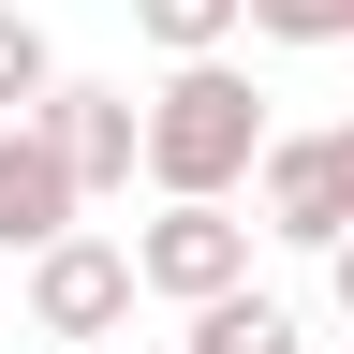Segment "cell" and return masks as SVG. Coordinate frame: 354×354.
<instances>
[{
	"mask_svg": "<svg viewBox=\"0 0 354 354\" xmlns=\"http://www.w3.org/2000/svg\"><path fill=\"white\" fill-rule=\"evenodd\" d=\"M44 88H59V44L0 0V118H44Z\"/></svg>",
	"mask_w": 354,
	"mask_h": 354,
	"instance_id": "cell-9",
	"label": "cell"
},
{
	"mask_svg": "<svg viewBox=\"0 0 354 354\" xmlns=\"http://www.w3.org/2000/svg\"><path fill=\"white\" fill-rule=\"evenodd\" d=\"M118 354H133V339H118ZM148 354H177V339H148Z\"/></svg>",
	"mask_w": 354,
	"mask_h": 354,
	"instance_id": "cell-12",
	"label": "cell"
},
{
	"mask_svg": "<svg viewBox=\"0 0 354 354\" xmlns=\"http://www.w3.org/2000/svg\"><path fill=\"white\" fill-rule=\"evenodd\" d=\"M310 354H339V339H310Z\"/></svg>",
	"mask_w": 354,
	"mask_h": 354,
	"instance_id": "cell-13",
	"label": "cell"
},
{
	"mask_svg": "<svg viewBox=\"0 0 354 354\" xmlns=\"http://www.w3.org/2000/svg\"><path fill=\"white\" fill-rule=\"evenodd\" d=\"M251 236L266 221H236V192H162L148 221H133V266H148L162 310H207V295L251 281Z\"/></svg>",
	"mask_w": 354,
	"mask_h": 354,
	"instance_id": "cell-2",
	"label": "cell"
},
{
	"mask_svg": "<svg viewBox=\"0 0 354 354\" xmlns=\"http://www.w3.org/2000/svg\"><path fill=\"white\" fill-rule=\"evenodd\" d=\"M44 133L74 148L88 207H118L133 177H148V104H133V88H104V74H59V88H44Z\"/></svg>",
	"mask_w": 354,
	"mask_h": 354,
	"instance_id": "cell-5",
	"label": "cell"
},
{
	"mask_svg": "<svg viewBox=\"0 0 354 354\" xmlns=\"http://www.w3.org/2000/svg\"><path fill=\"white\" fill-rule=\"evenodd\" d=\"M251 221H266L281 251H339V236H354V118L281 133V148H266V177H251Z\"/></svg>",
	"mask_w": 354,
	"mask_h": 354,
	"instance_id": "cell-4",
	"label": "cell"
},
{
	"mask_svg": "<svg viewBox=\"0 0 354 354\" xmlns=\"http://www.w3.org/2000/svg\"><path fill=\"white\" fill-rule=\"evenodd\" d=\"M133 30L162 59H207V44H251V0H133Z\"/></svg>",
	"mask_w": 354,
	"mask_h": 354,
	"instance_id": "cell-8",
	"label": "cell"
},
{
	"mask_svg": "<svg viewBox=\"0 0 354 354\" xmlns=\"http://www.w3.org/2000/svg\"><path fill=\"white\" fill-rule=\"evenodd\" d=\"M266 148H281V118H266V88L236 74V44L162 59V88H148V192H251Z\"/></svg>",
	"mask_w": 354,
	"mask_h": 354,
	"instance_id": "cell-1",
	"label": "cell"
},
{
	"mask_svg": "<svg viewBox=\"0 0 354 354\" xmlns=\"http://www.w3.org/2000/svg\"><path fill=\"white\" fill-rule=\"evenodd\" d=\"M74 221H88V177H74V148H59V133H44V118H0V251H44V236H74Z\"/></svg>",
	"mask_w": 354,
	"mask_h": 354,
	"instance_id": "cell-6",
	"label": "cell"
},
{
	"mask_svg": "<svg viewBox=\"0 0 354 354\" xmlns=\"http://www.w3.org/2000/svg\"><path fill=\"white\" fill-rule=\"evenodd\" d=\"M133 295H148V266H133V236H104V221H74V236L30 251V325L44 339H118Z\"/></svg>",
	"mask_w": 354,
	"mask_h": 354,
	"instance_id": "cell-3",
	"label": "cell"
},
{
	"mask_svg": "<svg viewBox=\"0 0 354 354\" xmlns=\"http://www.w3.org/2000/svg\"><path fill=\"white\" fill-rule=\"evenodd\" d=\"M177 354H310V325L266 281H236V295H207V310H177Z\"/></svg>",
	"mask_w": 354,
	"mask_h": 354,
	"instance_id": "cell-7",
	"label": "cell"
},
{
	"mask_svg": "<svg viewBox=\"0 0 354 354\" xmlns=\"http://www.w3.org/2000/svg\"><path fill=\"white\" fill-rule=\"evenodd\" d=\"M325 310H339V325H354V236L325 251Z\"/></svg>",
	"mask_w": 354,
	"mask_h": 354,
	"instance_id": "cell-11",
	"label": "cell"
},
{
	"mask_svg": "<svg viewBox=\"0 0 354 354\" xmlns=\"http://www.w3.org/2000/svg\"><path fill=\"white\" fill-rule=\"evenodd\" d=\"M251 44H354V0H251Z\"/></svg>",
	"mask_w": 354,
	"mask_h": 354,
	"instance_id": "cell-10",
	"label": "cell"
}]
</instances>
